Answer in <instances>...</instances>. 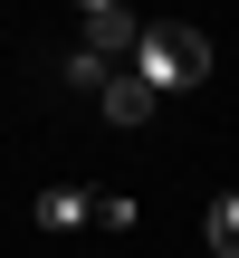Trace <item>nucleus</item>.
<instances>
[{"mask_svg": "<svg viewBox=\"0 0 239 258\" xmlns=\"http://www.w3.org/2000/svg\"><path fill=\"white\" fill-rule=\"evenodd\" d=\"M153 96H182V86H201L211 77V29H192V19H153L144 29V48L125 57Z\"/></svg>", "mask_w": 239, "mask_h": 258, "instance_id": "1", "label": "nucleus"}, {"mask_svg": "<svg viewBox=\"0 0 239 258\" xmlns=\"http://www.w3.org/2000/svg\"><path fill=\"white\" fill-rule=\"evenodd\" d=\"M96 105H105V124H153V105H163V96H153L134 67H115V86H105Z\"/></svg>", "mask_w": 239, "mask_h": 258, "instance_id": "3", "label": "nucleus"}, {"mask_svg": "<svg viewBox=\"0 0 239 258\" xmlns=\"http://www.w3.org/2000/svg\"><path fill=\"white\" fill-rule=\"evenodd\" d=\"M67 86H77V96H105V86H115V57H96V48H67Z\"/></svg>", "mask_w": 239, "mask_h": 258, "instance_id": "5", "label": "nucleus"}, {"mask_svg": "<svg viewBox=\"0 0 239 258\" xmlns=\"http://www.w3.org/2000/svg\"><path fill=\"white\" fill-rule=\"evenodd\" d=\"M144 29H153V19H134L125 0H86V10H77V48H96V57H134Z\"/></svg>", "mask_w": 239, "mask_h": 258, "instance_id": "2", "label": "nucleus"}, {"mask_svg": "<svg viewBox=\"0 0 239 258\" xmlns=\"http://www.w3.org/2000/svg\"><path fill=\"white\" fill-rule=\"evenodd\" d=\"M77 220H96V201H86L77 182H48V191H38V230H77Z\"/></svg>", "mask_w": 239, "mask_h": 258, "instance_id": "4", "label": "nucleus"}, {"mask_svg": "<svg viewBox=\"0 0 239 258\" xmlns=\"http://www.w3.org/2000/svg\"><path fill=\"white\" fill-rule=\"evenodd\" d=\"M201 230H211V249H220V258H239V182L211 201V220H201Z\"/></svg>", "mask_w": 239, "mask_h": 258, "instance_id": "6", "label": "nucleus"}]
</instances>
